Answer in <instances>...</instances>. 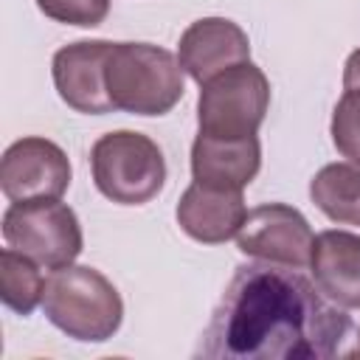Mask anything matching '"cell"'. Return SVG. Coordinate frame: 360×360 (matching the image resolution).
I'll list each match as a JSON object with an SVG mask.
<instances>
[{"instance_id": "cell-1", "label": "cell", "mask_w": 360, "mask_h": 360, "mask_svg": "<svg viewBox=\"0 0 360 360\" xmlns=\"http://www.w3.org/2000/svg\"><path fill=\"white\" fill-rule=\"evenodd\" d=\"M352 321L301 267L250 262L231 276L194 357L208 360H326Z\"/></svg>"}, {"instance_id": "cell-2", "label": "cell", "mask_w": 360, "mask_h": 360, "mask_svg": "<svg viewBox=\"0 0 360 360\" xmlns=\"http://www.w3.org/2000/svg\"><path fill=\"white\" fill-rule=\"evenodd\" d=\"M42 309L48 321L73 340L101 343L112 338L124 318V304L112 281L96 267L68 264L45 281Z\"/></svg>"}, {"instance_id": "cell-3", "label": "cell", "mask_w": 360, "mask_h": 360, "mask_svg": "<svg viewBox=\"0 0 360 360\" xmlns=\"http://www.w3.org/2000/svg\"><path fill=\"white\" fill-rule=\"evenodd\" d=\"M107 93L115 110L163 115L183 98V68L174 53L149 42H112Z\"/></svg>"}, {"instance_id": "cell-4", "label": "cell", "mask_w": 360, "mask_h": 360, "mask_svg": "<svg viewBox=\"0 0 360 360\" xmlns=\"http://www.w3.org/2000/svg\"><path fill=\"white\" fill-rule=\"evenodd\" d=\"M96 188L118 205H143L166 183L160 146L132 129L101 135L90 149Z\"/></svg>"}, {"instance_id": "cell-5", "label": "cell", "mask_w": 360, "mask_h": 360, "mask_svg": "<svg viewBox=\"0 0 360 360\" xmlns=\"http://www.w3.org/2000/svg\"><path fill=\"white\" fill-rule=\"evenodd\" d=\"M197 124L217 138L256 135L270 107V82L250 59L239 62L200 84Z\"/></svg>"}, {"instance_id": "cell-6", "label": "cell", "mask_w": 360, "mask_h": 360, "mask_svg": "<svg viewBox=\"0 0 360 360\" xmlns=\"http://www.w3.org/2000/svg\"><path fill=\"white\" fill-rule=\"evenodd\" d=\"M3 239L48 270L68 267L82 253L79 217L59 200L11 202L3 214Z\"/></svg>"}, {"instance_id": "cell-7", "label": "cell", "mask_w": 360, "mask_h": 360, "mask_svg": "<svg viewBox=\"0 0 360 360\" xmlns=\"http://www.w3.org/2000/svg\"><path fill=\"white\" fill-rule=\"evenodd\" d=\"M312 228L307 217L284 202H264L248 211L236 245L245 256L287 267H304L309 264L312 253Z\"/></svg>"}, {"instance_id": "cell-8", "label": "cell", "mask_w": 360, "mask_h": 360, "mask_svg": "<svg viewBox=\"0 0 360 360\" xmlns=\"http://www.w3.org/2000/svg\"><path fill=\"white\" fill-rule=\"evenodd\" d=\"M70 186V160L48 138L14 141L0 163V188L11 202L59 200Z\"/></svg>"}, {"instance_id": "cell-9", "label": "cell", "mask_w": 360, "mask_h": 360, "mask_svg": "<svg viewBox=\"0 0 360 360\" xmlns=\"http://www.w3.org/2000/svg\"><path fill=\"white\" fill-rule=\"evenodd\" d=\"M112 42L107 39H82L59 48L53 53V84L59 98L84 115L112 112L107 93V56Z\"/></svg>"}, {"instance_id": "cell-10", "label": "cell", "mask_w": 360, "mask_h": 360, "mask_svg": "<svg viewBox=\"0 0 360 360\" xmlns=\"http://www.w3.org/2000/svg\"><path fill=\"white\" fill-rule=\"evenodd\" d=\"M180 68L197 82H208L211 76L248 62L250 59V42L248 34L225 17H202L191 22L177 45Z\"/></svg>"}, {"instance_id": "cell-11", "label": "cell", "mask_w": 360, "mask_h": 360, "mask_svg": "<svg viewBox=\"0 0 360 360\" xmlns=\"http://www.w3.org/2000/svg\"><path fill=\"white\" fill-rule=\"evenodd\" d=\"M262 166V146L256 135L245 138H217L197 132L191 146V174L194 183L219 188V191H242Z\"/></svg>"}, {"instance_id": "cell-12", "label": "cell", "mask_w": 360, "mask_h": 360, "mask_svg": "<svg viewBox=\"0 0 360 360\" xmlns=\"http://www.w3.org/2000/svg\"><path fill=\"white\" fill-rule=\"evenodd\" d=\"M312 281L321 292L343 309L360 307V233L323 231L309 253Z\"/></svg>"}, {"instance_id": "cell-13", "label": "cell", "mask_w": 360, "mask_h": 360, "mask_svg": "<svg viewBox=\"0 0 360 360\" xmlns=\"http://www.w3.org/2000/svg\"><path fill=\"white\" fill-rule=\"evenodd\" d=\"M248 217L242 191H219L200 183H191L180 202H177V222L180 228L202 242V245H219L239 233L242 222Z\"/></svg>"}, {"instance_id": "cell-14", "label": "cell", "mask_w": 360, "mask_h": 360, "mask_svg": "<svg viewBox=\"0 0 360 360\" xmlns=\"http://www.w3.org/2000/svg\"><path fill=\"white\" fill-rule=\"evenodd\" d=\"M309 197L332 222L360 225V163L343 160L323 166L309 180Z\"/></svg>"}, {"instance_id": "cell-15", "label": "cell", "mask_w": 360, "mask_h": 360, "mask_svg": "<svg viewBox=\"0 0 360 360\" xmlns=\"http://www.w3.org/2000/svg\"><path fill=\"white\" fill-rule=\"evenodd\" d=\"M45 295V278L39 264L25 253L6 248L0 253V298L8 309L20 315H31L34 307Z\"/></svg>"}, {"instance_id": "cell-16", "label": "cell", "mask_w": 360, "mask_h": 360, "mask_svg": "<svg viewBox=\"0 0 360 360\" xmlns=\"http://www.w3.org/2000/svg\"><path fill=\"white\" fill-rule=\"evenodd\" d=\"M332 143L343 158L360 163V90H346L335 104Z\"/></svg>"}, {"instance_id": "cell-17", "label": "cell", "mask_w": 360, "mask_h": 360, "mask_svg": "<svg viewBox=\"0 0 360 360\" xmlns=\"http://www.w3.org/2000/svg\"><path fill=\"white\" fill-rule=\"evenodd\" d=\"M37 6L45 17L79 28L101 25L110 14V0H37Z\"/></svg>"}, {"instance_id": "cell-18", "label": "cell", "mask_w": 360, "mask_h": 360, "mask_svg": "<svg viewBox=\"0 0 360 360\" xmlns=\"http://www.w3.org/2000/svg\"><path fill=\"white\" fill-rule=\"evenodd\" d=\"M343 90H360V48L352 51L343 65Z\"/></svg>"}, {"instance_id": "cell-19", "label": "cell", "mask_w": 360, "mask_h": 360, "mask_svg": "<svg viewBox=\"0 0 360 360\" xmlns=\"http://www.w3.org/2000/svg\"><path fill=\"white\" fill-rule=\"evenodd\" d=\"M354 354H360V343H357V349H354Z\"/></svg>"}]
</instances>
